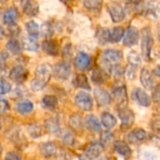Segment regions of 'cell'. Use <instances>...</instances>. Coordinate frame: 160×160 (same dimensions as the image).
Listing matches in <instances>:
<instances>
[{"instance_id":"cell-11","label":"cell","mask_w":160,"mask_h":160,"mask_svg":"<svg viewBox=\"0 0 160 160\" xmlns=\"http://www.w3.org/2000/svg\"><path fill=\"white\" fill-rule=\"evenodd\" d=\"M7 136H8V140L11 141L16 145H23V143L26 144V141L24 139V136L22 135V130L17 127H13V128H9Z\"/></svg>"},{"instance_id":"cell-26","label":"cell","mask_w":160,"mask_h":160,"mask_svg":"<svg viewBox=\"0 0 160 160\" xmlns=\"http://www.w3.org/2000/svg\"><path fill=\"white\" fill-rule=\"evenodd\" d=\"M85 126H86V128L89 130H91L93 132H99L101 130V125H100L98 119L95 115H93V114L88 115L86 117V119H85Z\"/></svg>"},{"instance_id":"cell-43","label":"cell","mask_w":160,"mask_h":160,"mask_svg":"<svg viewBox=\"0 0 160 160\" xmlns=\"http://www.w3.org/2000/svg\"><path fill=\"white\" fill-rule=\"evenodd\" d=\"M45 86H46V84H45L44 82H42L41 81H39V80H38V79H36V78H35L34 80H32L31 82H30V87H31V89L34 90V91H40V90H42Z\"/></svg>"},{"instance_id":"cell-34","label":"cell","mask_w":160,"mask_h":160,"mask_svg":"<svg viewBox=\"0 0 160 160\" xmlns=\"http://www.w3.org/2000/svg\"><path fill=\"white\" fill-rule=\"evenodd\" d=\"M22 47L24 49H26L27 51H30V52H37V51H38V43L37 42L36 38H31L29 36L26 37V38H23Z\"/></svg>"},{"instance_id":"cell-56","label":"cell","mask_w":160,"mask_h":160,"mask_svg":"<svg viewBox=\"0 0 160 160\" xmlns=\"http://www.w3.org/2000/svg\"><path fill=\"white\" fill-rule=\"evenodd\" d=\"M63 3H68V2H71L72 0H61Z\"/></svg>"},{"instance_id":"cell-9","label":"cell","mask_w":160,"mask_h":160,"mask_svg":"<svg viewBox=\"0 0 160 160\" xmlns=\"http://www.w3.org/2000/svg\"><path fill=\"white\" fill-rule=\"evenodd\" d=\"M112 95L114 98L117 100L119 108L126 107V104L128 102V95H127L126 86L124 84L114 85L112 87Z\"/></svg>"},{"instance_id":"cell-10","label":"cell","mask_w":160,"mask_h":160,"mask_svg":"<svg viewBox=\"0 0 160 160\" xmlns=\"http://www.w3.org/2000/svg\"><path fill=\"white\" fill-rule=\"evenodd\" d=\"M74 65L77 69L81 71H85L89 68L91 65V58L87 53L81 52L76 55L74 60Z\"/></svg>"},{"instance_id":"cell-37","label":"cell","mask_w":160,"mask_h":160,"mask_svg":"<svg viewBox=\"0 0 160 160\" xmlns=\"http://www.w3.org/2000/svg\"><path fill=\"white\" fill-rule=\"evenodd\" d=\"M83 6L92 11H98L101 8L102 0H82Z\"/></svg>"},{"instance_id":"cell-20","label":"cell","mask_w":160,"mask_h":160,"mask_svg":"<svg viewBox=\"0 0 160 160\" xmlns=\"http://www.w3.org/2000/svg\"><path fill=\"white\" fill-rule=\"evenodd\" d=\"M141 82L146 89H152L154 86V78L152 72L148 68H142L140 75Z\"/></svg>"},{"instance_id":"cell-52","label":"cell","mask_w":160,"mask_h":160,"mask_svg":"<svg viewBox=\"0 0 160 160\" xmlns=\"http://www.w3.org/2000/svg\"><path fill=\"white\" fill-rule=\"evenodd\" d=\"M6 36V32L4 30V28L2 27V25L0 24V39L4 38V37Z\"/></svg>"},{"instance_id":"cell-36","label":"cell","mask_w":160,"mask_h":160,"mask_svg":"<svg viewBox=\"0 0 160 160\" xmlns=\"http://www.w3.org/2000/svg\"><path fill=\"white\" fill-rule=\"evenodd\" d=\"M111 32V40L112 42H119L123 37H124V34H125V30L123 27L121 26H117V27H114L112 29Z\"/></svg>"},{"instance_id":"cell-38","label":"cell","mask_w":160,"mask_h":160,"mask_svg":"<svg viewBox=\"0 0 160 160\" xmlns=\"http://www.w3.org/2000/svg\"><path fill=\"white\" fill-rule=\"evenodd\" d=\"M40 33H41L42 37H44L46 38H51L53 34V27H52V23L50 22H43L40 27Z\"/></svg>"},{"instance_id":"cell-17","label":"cell","mask_w":160,"mask_h":160,"mask_svg":"<svg viewBox=\"0 0 160 160\" xmlns=\"http://www.w3.org/2000/svg\"><path fill=\"white\" fill-rule=\"evenodd\" d=\"M19 18V13L16 8L11 7L8 9H6L2 15V19L5 24L9 25V24H13L16 23L17 20Z\"/></svg>"},{"instance_id":"cell-18","label":"cell","mask_w":160,"mask_h":160,"mask_svg":"<svg viewBox=\"0 0 160 160\" xmlns=\"http://www.w3.org/2000/svg\"><path fill=\"white\" fill-rule=\"evenodd\" d=\"M22 10L28 17H35L38 14L39 7L38 2L35 0H25L23 3Z\"/></svg>"},{"instance_id":"cell-30","label":"cell","mask_w":160,"mask_h":160,"mask_svg":"<svg viewBox=\"0 0 160 160\" xmlns=\"http://www.w3.org/2000/svg\"><path fill=\"white\" fill-rule=\"evenodd\" d=\"M97 39L99 44H106L111 40V32L107 28L100 27L97 31Z\"/></svg>"},{"instance_id":"cell-58","label":"cell","mask_w":160,"mask_h":160,"mask_svg":"<svg viewBox=\"0 0 160 160\" xmlns=\"http://www.w3.org/2000/svg\"><path fill=\"white\" fill-rule=\"evenodd\" d=\"M158 40L160 41V29H159V31H158Z\"/></svg>"},{"instance_id":"cell-41","label":"cell","mask_w":160,"mask_h":160,"mask_svg":"<svg viewBox=\"0 0 160 160\" xmlns=\"http://www.w3.org/2000/svg\"><path fill=\"white\" fill-rule=\"evenodd\" d=\"M113 141V135L109 131H104L101 133V137H100V143L103 145V147L109 145Z\"/></svg>"},{"instance_id":"cell-5","label":"cell","mask_w":160,"mask_h":160,"mask_svg":"<svg viewBox=\"0 0 160 160\" xmlns=\"http://www.w3.org/2000/svg\"><path fill=\"white\" fill-rule=\"evenodd\" d=\"M52 66L48 63H43L39 66H38L35 70L36 79H38V80L41 81L42 82H44L45 84H47V82L50 81V78L52 76Z\"/></svg>"},{"instance_id":"cell-7","label":"cell","mask_w":160,"mask_h":160,"mask_svg":"<svg viewBox=\"0 0 160 160\" xmlns=\"http://www.w3.org/2000/svg\"><path fill=\"white\" fill-rule=\"evenodd\" d=\"M139 39V31L134 26H129L123 37V43L127 47H132L137 44Z\"/></svg>"},{"instance_id":"cell-57","label":"cell","mask_w":160,"mask_h":160,"mask_svg":"<svg viewBox=\"0 0 160 160\" xmlns=\"http://www.w3.org/2000/svg\"><path fill=\"white\" fill-rule=\"evenodd\" d=\"M2 151H3V148H2V146H1V144H0V156H1V154H2Z\"/></svg>"},{"instance_id":"cell-39","label":"cell","mask_w":160,"mask_h":160,"mask_svg":"<svg viewBox=\"0 0 160 160\" xmlns=\"http://www.w3.org/2000/svg\"><path fill=\"white\" fill-rule=\"evenodd\" d=\"M61 139H62V142L66 145H68V146H72L73 143H74V142H75L74 135L70 131H68V130H65V131L62 132Z\"/></svg>"},{"instance_id":"cell-4","label":"cell","mask_w":160,"mask_h":160,"mask_svg":"<svg viewBox=\"0 0 160 160\" xmlns=\"http://www.w3.org/2000/svg\"><path fill=\"white\" fill-rule=\"evenodd\" d=\"M119 116H120L121 121H122L121 128L123 130H127L133 126L135 116H134V113L131 110L127 109V107L119 108Z\"/></svg>"},{"instance_id":"cell-51","label":"cell","mask_w":160,"mask_h":160,"mask_svg":"<svg viewBox=\"0 0 160 160\" xmlns=\"http://www.w3.org/2000/svg\"><path fill=\"white\" fill-rule=\"evenodd\" d=\"M71 48H70V45H67L65 48H64V52H63V54L65 57H69L70 54H71Z\"/></svg>"},{"instance_id":"cell-15","label":"cell","mask_w":160,"mask_h":160,"mask_svg":"<svg viewBox=\"0 0 160 160\" xmlns=\"http://www.w3.org/2000/svg\"><path fill=\"white\" fill-rule=\"evenodd\" d=\"M134 99L143 107H149L151 105V98L148 94L142 88H135L133 91Z\"/></svg>"},{"instance_id":"cell-3","label":"cell","mask_w":160,"mask_h":160,"mask_svg":"<svg viewBox=\"0 0 160 160\" xmlns=\"http://www.w3.org/2000/svg\"><path fill=\"white\" fill-rule=\"evenodd\" d=\"M52 72L58 80L66 81L69 78L71 74V68L68 62L61 61L54 66V68H52Z\"/></svg>"},{"instance_id":"cell-45","label":"cell","mask_w":160,"mask_h":160,"mask_svg":"<svg viewBox=\"0 0 160 160\" xmlns=\"http://www.w3.org/2000/svg\"><path fill=\"white\" fill-rule=\"evenodd\" d=\"M7 26H8V32L12 38H16L20 34V28L16 23L9 24V25H7Z\"/></svg>"},{"instance_id":"cell-2","label":"cell","mask_w":160,"mask_h":160,"mask_svg":"<svg viewBox=\"0 0 160 160\" xmlns=\"http://www.w3.org/2000/svg\"><path fill=\"white\" fill-rule=\"evenodd\" d=\"M75 104L76 106L84 112H89L93 108V100L91 96L86 92H79L75 96Z\"/></svg>"},{"instance_id":"cell-8","label":"cell","mask_w":160,"mask_h":160,"mask_svg":"<svg viewBox=\"0 0 160 160\" xmlns=\"http://www.w3.org/2000/svg\"><path fill=\"white\" fill-rule=\"evenodd\" d=\"M29 72L22 66H15L9 71V78L16 82H23L28 78Z\"/></svg>"},{"instance_id":"cell-19","label":"cell","mask_w":160,"mask_h":160,"mask_svg":"<svg viewBox=\"0 0 160 160\" xmlns=\"http://www.w3.org/2000/svg\"><path fill=\"white\" fill-rule=\"evenodd\" d=\"M15 110L18 113L22 115H26V114H29L34 110V104L30 100L22 99L16 103Z\"/></svg>"},{"instance_id":"cell-21","label":"cell","mask_w":160,"mask_h":160,"mask_svg":"<svg viewBox=\"0 0 160 160\" xmlns=\"http://www.w3.org/2000/svg\"><path fill=\"white\" fill-rule=\"evenodd\" d=\"M45 129L51 134H56L60 132V122L57 117H50L44 122Z\"/></svg>"},{"instance_id":"cell-46","label":"cell","mask_w":160,"mask_h":160,"mask_svg":"<svg viewBox=\"0 0 160 160\" xmlns=\"http://www.w3.org/2000/svg\"><path fill=\"white\" fill-rule=\"evenodd\" d=\"M8 58V53L6 51L0 52V70L6 69V62Z\"/></svg>"},{"instance_id":"cell-12","label":"cell","mask_w":160,"mask_h":160,"mask_svg":"<svg viewBox=\"0 0 160 160\" xmlns=\"http://www.w3.org/2000/svg\"><path fill=\"white\" fill-rule=\"evenodd\" d=\"M103 145L100 142H92L90 143L87 148L85 149V158H89V159H93V158H98L101 153L103 152Z\"/></svg>"},{"instance_id":"cell-35","label":"cell","mask_w":160,"mask_h":160,"mask_svg":"<svg viewBox=\"0 0 160 160\" xmlns=\"http://www.w3.org/2000/svg\"><path fill=\"white\" fill-rule=\"evenodd\" d=\"M69 126L73 130L80 131L83 128V123H82V118L81 117L80 114H73L69 118Z\"/></svg>"},{"instance_id":"cell-40","label":"cell","mask_w":160,"mask_h":160,"mask_svg":"<svg viewBox=\"0 0 160 160\" xmlns=\"http://www.w3.org/2000/svg\"><path fill=\"white\" fill-rule=\"evenodd\" d=\"M128 63L130 65H133L135 67L140 66V64L142 63V58H141L140 54L135 51H132L128 53Z\"/></svg>"},{"instance_id":"cell-33","label":"cell","mask_w":160,"mask_h":160,"mask_svg":"<svg viewBox=\"0 0 160 160\" xmlns=\"http://www.w3.org/2000/svg\"><path fill=\"white\" fill-rule=\"evenodd\" d=\"M73 84L76 86V87H79V88H82V89H85V90H90L91 87H90V84L88 82V80H87V77L83 74H78L74 81H73Z\"/></svg>"},{"instance_id":"cell-24","label":"cell","mask_w":160,"mask_h":160,"mask_svg":"<svg viewBox=\"0 0 160 160\" xmlns=\"http://www.w3.org/2000/svg\"><path fill=\"white\" fill-rule=\"evenodd\" d=\"M57 147L55 143L52 142H47L45 143H42L40 146V153L44 158H52L56 154Z\"/></svg>"},{"instance_id":"cell-47","label":"cell","mask_w":160,"mask_h":160,"mask_svg":"<svg viewBox=\"0 0 160 160\" xmlns=\"http://www.w3.org/2000/svg\"><path fill=\"white\" fill-rule=\"evenodd\" d=\"M153 100L160 108V84L157 85L154 89L153 93Z\"/></svg>"},{"instance_id":"cell-6","label":"cell","mask_w":160,"mask_h":160,"mask_svg":"<svg viewBox=\"0 0 160 160\" xmlns=\"http://www.w3.org/2000/svg\"><path fill=\"white\" fill-rule=\"evenodd\" d=\"M107 9L114 22H120L126 18V12L121 5L118 3H111L108 5Z\"/></svg>"},{"instance_id":"cell-55","label":"cell","mask_w":160,"mask_h":160,"mask_svg":"<svg viewBox=\"0 0 160 160\" xmlns=\"http://www.w3.org/2000/svg\"><path fill=\"white\" fill-rule=\"evenodd\" d=\"M156 73H157V75L160 78V65L156 68Z\"/></svg>"},{"instance_id":"cell-23","label":"cell","mask_w":160,"mask_h":160,"mask_svg":"<svg viewBox=\"0 0 160 160\" xmlns=\"http://www.w3.org/2000/svg\"><path fill=\"white\" fill-rule=\"evenodd\" d=\"M41 105L44 109L46 110H50V111H53L56 109L57 105H58V99L55 96L52 95H47L44 96L42 98L41 100Z\"/></svg>"},{"instance_id":"cell-54","label":"cell","mask_w":160,"mask_h":160,"mask_svg":"<svg viewBox=\"0 0 160 160\" xmlns=\"http://www.w3.org/2000/svg\"><path fill=\"white\" fill-rule=\"evenodd\" d=\"M8 1V0H0V8H1Z\"/></svg>"},{"instance_id":"cell-16","label":"cell","mask_w":160,"mask_h":160,"mask_svg":"<svg viewBox=\"0 0 160 160\" xmlns=\"http://www.w3.org/2000/svg\"><path fill=\"white\" fill-rule=\"evenodd\" d=\"M127 139L130 143H139L147 139V133L142 128H136L127 135Z\"/></svg>"},{"instance_id":"cell-22","label":"cell","mask_w":160,"mask_h":160,"mask_svg":"<svg viewBox=\"0 0 160 160\" xmlns=\"http://www.w3.org/2000/svg\"><path fill=\"white\" fill-rule=\"evenodd\" d=\"M103 57L107 62L117 63L123 58V52L121 51H119V50L109 49V50L104 51Z\"/></svg>"},{"instance_id":"cell-25","label":"cell","mask_w":160,"mask_h":160,"mask_svg":"<svg viewBox=\"0 0 160 160\" xmlns=\"http://www.w3.org/2000/svg\"><path fill=\"white\" fill-rule=\"evenodd\" d=\"M114 150L117 152V154L124 158H128L129 156H131L132 153L130 147L125 142L122 141H117L114 142Z\"/></svg>"},{"instance_id":"cell-27","label":"cell","mask_w":160,"mask_h":160,"mask_svg":"<svg viewBox=\"0 0 160 160\" xmlns=\"http://www.w3.org/2000/svg\"><path fill=\"white\" fill-rule=\"evenodd\" d=\"M25 29L29 37L37 38L39 36L40 33V28L39 25L37 22L35 21H29L25 23Z\"/></svg>"},{"instance_id":"cell-48","label":"cell","mask_w":160,"mask_h":160,"mask_svg":"<svg viewBox=\"0 0 160 160\" xmlns=\"http://www.w3.org/2000/svg\"><path fill=\"white\" fill-rule=\"evenodd\" d=\"M8 110H9V103H8V101L6 98L0 97V113L6 112Z\"/></svg>"},{"instance_id":"cell-28","label":"cell","mask_w":160,"mask_h":160,"mask_svg":"<svg viewBox=\"0 0 160 160\" xmlns=\"http://www.w3.org/2000/svg\"><path fill=\"white\" fill-rule=\"evenodd\" d=\"M6 47L13 54H18V53H20L22 52V44L16 38H11L9 40H8V42L6 44Z\"/></svg>"},{"instance_id":"cell-53","label":"cell","mask_w":160,"mask_h":160,"mask_svg":"<svg viewBox=\"0 0 160 160\" xmlns=\"http://www.w3.org/2000/svg\"><path fill=\"white\" fill-rule=\"evenodd\" d=\"M126 1L130 2V3H132V4H140V3L142 2V0H126Z\"/></svg>"},{"instance_id":"cell-1","label":"cell","mask_w":160,"mask_h":160,"mask_svg":"<svg viewBox=\"0 0 160 160\" xmlns=\"http://www.w3.org/2000/svg\"><path fill=\"white\" fill-rule=\"evenodd\" d=\"M154 45V38L150 28H144L142 31V53L144 59L150 60L152 48Z\"/></svg>"},{"instance_id":"cell-13","label":"cell","mask_w":160,"mask_h":160,"mask_svg":"<svg viewBox=\"0 0 160 160\" xmlns=\"http://www.w3.org/2000/svg\"><path fill=\"white\" fill-rule=\"evenodd\" d=\"M41 48L50 56H56L59 53V44L53 39H46L42 42Z\"/></svg>"},{"instance_id":"cell-32","label":"cell","mask_w":160,"mask_h":160,"mask_svg":"<svg viewBox=\"0 0 160 160\" xmlns=\"http://www.w3.org/2000/svg\"><path fill=\"white\" fill-rule=\"evenodd\" d=\"M91 79L95 83L101 84L106 81V74L100 68H95L91 74Z\"/></svg>"},{"instance_id":"cell-49","label":"cell","mask_w":160,"mask_h":160,"mask_svg":"<svg viewBox=\"0 0 160 160\" xmlns=\"http://www.w3.org/2000/svg\"><path fill=\"white\" fill-rule=\"evenodd\" d=\"M5 158L9 160H20L22 159V156H20L18 153H15V152H8L6 155Z\"/></svg>"},{"instance_id":"cell-14","label":"cell","mask_w":160,"mask_h":160,"mask_svg":"<svg viewBox=\"0 0 160 160\" xmlns=\"http://www.w3.org/2000/svg\"><path fill=\"white\" fill-rule=\"evenodd\" d=\"M94 96L99 106H107L112 102L110 94L102 88H96L94 90Z\"/></svg>"},{"instance_id":"cell-31","label":"cell","mask_w":160,"mask_h":160,"mask_svg":"<svg viewBox=\"0 0 160 160\" xmlns=\"http://www.w3.org/2000/svg\"><path fill=\"white\" fill-rule=\"evenodd\" d=\"M101 123L107 128L111 129L116 125V118L110 112H103L101 115Z\"/></svg>"},{"instance_id":"cell-59","label":"cell","mask_w":160,"mask_h":160,"mask_svg":"<svg viewBox=\"0 0 160 160\" xmlns=\"http://www.w3.org/2000/svg\"><path fill=\"white\" fill-rule=\"evenodd\" d=\"M1 128H2V126H1V122H0V130H1Z\"/></svg>"},{"instance_id":"cell-50","label":"cell","mask_w":160,"mask_h":160,"mask_svg":"<svg viewBox=\"0 0 160 160\" xmlns=\"http://www.w3.org/2000/svg\"><path fill=\"white\" fill-rule=\"evenodd\" d=\"M136 68H137V67H135V66L129 64V68L127 69V74H128V79H131V80L134 79V73H135V69H136Z\"/></svg>"},{"instance_id":"cell-44","label":"cell","mask_w":160,"mask_h":160,"mask_svg":"<svg viewBox=\"0 0 160 160\" xmlns=\"http://www.w3.org/2000/svg\"><path fill=\"white\" fill-rule=\"evenodd\" d=\"M152 129L160 139V117H154L152 119Z\"/></svg>"},{"instance_id":"cell-42","label":"cell","mask_w":160,"mask_h":160,"mask_svg":"<svg viewBox=\"0 0 160 160\" xmlns=\"http://www.w3.org/2000/svg\"><path fill=\"white\" fill-rule=\"evenodd\" d=\"M10 90H11L10 83L5 79H0V95H6L9 93Z\"/></svg>"},{"instance_id":"cell-29","label":"cell","mask_w":160,"mask_h":160,"mask_svg":"<svg viewBox=\"0 0 160 160\" xmlns=\"http://www.w3.org/2000/svg\"><path fill=\"white\" fill-rule=\"evenodd\" d=\"M27 132L32 139H38L43 134V129L38 123H32L27 126Z\"/></svg>"}]
</instances>
